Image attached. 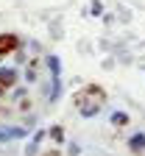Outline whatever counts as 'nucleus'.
Returning <instances> with one entry per match:
<instances>
[{
	"mask_svg": "<svg viewBox=\"0 0 145 156\" xmlns=\"http://www.w3.org/2000/svg\"><path fill=\"white\" fill-rule=\"evenodd\" d=\"M17 48H20V36L17 34H0V58L14 53Z\"/></svg>",
	"mask_w": 145,
	"mask_h": 156,
	"instance_id": "obj_3",
	"label": "nucleus"
},
{
	"mask_svg": "<svg viewBox=\"0 0 145 156\" xmlns=\"http://www.w3.org/2000/svg\"><path fill=\"white\" fill-rule=\"evenodd\" d=\"M48 136V131L45 128H39L36 134H31V140H28V148H25V156H36V151H39V145H42V140Z\"/></svg>",
	"mask_w": 145,
	"mask_h": 156,
	"instance_id": "obj_4",
	"label": "nucleus"
},
{
	"mask_svg": "<svg viewBox=\"0 0 145 156\" xmlns=\"http://www.w3.org/2000/svg\"><path fill=\"white\" fill-rule=\"evenodd\" d=\"M59 95H61V75H50V103L59 101Z\"/></svg>",
	"mask_w": 145,
	"mask_h": 156,
	"instance_id": "obj_6",
	"label": "nucleus"
},
{
	"mask_svg": "<svg viewBox=\"0 0 145 156\" xmlns=\"http://www.w3.org/2000/svg\"><path fill=\"white\" fill-rule=\"evenodd\" d=\"M48 134H50V140H53L56 145L64 142V128H61V126H50V128H48Z\"/></svg>",
	"mask_w": 145,
	"mask_h": 156,
	"instance_id": "obj_8",
	"label": "nucleus"
},
{
	"mask_svg": "<svg viewBox=\"0 0 145 156\" xmlns=\"http://www.w3.org/2000/svg\"><path fill=\"white\" fill-rule=\"evenodd\" d=\"M42 156H61L59 151H48V153H42Z\"/></svg>",
	"mask_w": 145,
	"mask_h": 156,
	"instance_id": "obj_12",
	"label": "nucleus"
},
{
	"mask_svg": "<svg viewBox=\"0 0 145 156\" xmlns=\"http://www.w3.org/2000/svg\"><path fill=\"white\" fill-rule=\"evenodd\" d=\"M129 148H131L134 153H142V151H145V134H134L131 140H129Z\"/></svg>",
	"mask_w": 145,
	"mask_h": 156,
	"instance_id": "obj_7",
	"label": "nucleus"
},
{
	"mask_svg": "<svg viewBox=\"0 0 145 156\" xmlns=\"http://www.w3.org/2000/svg\"><path fill=\"white\" fill-rule=\"evenodd\" d=\"M112 126H129V114L126 112H114L112 114Z\"/></svg>",
	"mask_w": 145,
	"mask_h": 156,
	"instance_id": "obj_10",
	"label": "nucleus"
},
{
	"mask_svg": "<svg viewBox=\"0 0 145 156\" xmlns=\"http://www.w3.org/2000/svg\"><path fill=\"white\" fill-rule=\"evenodd\" d=\"M25 134H28V128H14V126L0 128V142H9V140H23Z\"/></svg>",
	"mask_w": 145,
	"mask_h": 156,
	"instance_id": "obj_5",
	"label": "nucleus"
},
{
	"mask_svg": "<svg viewBox=\"0 0 145 156\" xmlns=\"http://www.w3.org/2000/svg\"><path fill=\"white\" fill-rule=\"evenodd\" d=\"M17 81H20V70L17 67H3L0 70V95L11 87H17Z\"/></svg>",
	"mask_w": 145,
	"mask_h": 156,
	"instance_id": "obj_2",
	"label": "nucleus"
},
{
	"mask_svg": "<svg viewBox=\"0 0 145 156\" xmlns=\"http://www.w3.org/2000/svg\"><path fill=\"white\" fill-rule=\"evenodd\" d=\"M45 62H48V70H50V75H61V62H59L56 56H48Z\"/></svg>",
	"mask_w": 145,
	"mask_h": 156,
	"instance_id": "obj_9",
	"label": "nucleus"
},
{
	"mask_svg": "<svg viewBox=\"0 0 145 156\" xmlns=\"http://www.w3.org/2000/svg\"><path fill=\"white\" fill-rule=\"evenodd\" d=\"M103 103H106V92L98 84H87L75 92V106H78L81 117H95L103 109Z\"/></svg>",
	"mask_w": 145,
	"mask_h": 156,
	"instance_id": "obj_1",
	"label": "nucleus"
},
{
	"mask_svg": "<svg viewBox=\"0 0 145 156\" xmlns=\"http://www.w3.org/2000/svg\"><path fill=\"white\" fill-rule=\"evenodd\" d=\"M25 81H28V84H34V81H36V62H31V67L25 70Z\"/></svg>",
	"mask_w": 145,
	"mask_h": 156,
	"instance_id": "obj_11",
	"label": "nucleus"
}]
</instances>
